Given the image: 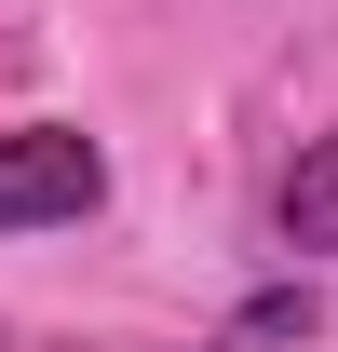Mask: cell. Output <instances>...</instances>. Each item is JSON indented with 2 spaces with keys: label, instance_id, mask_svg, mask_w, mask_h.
Listing matches in <instances>:
<instances>
[{
  "label": "cell",
  "instance_id": "cell-1",
  "mask_svg": "<svg viewBox=\"0 0 338 352\" xmlns=\"http://www.w3.org/2000/svg\"><path fill=\"white\" fill-rule=\"evenodd\" d=\"M109 204V149L82 122H14L0 135V230H54Z\"/></svg>",
  "mask_w": 338,
  "mask_h": 352
},
{
  "label": "cell",
  "instance_id": "cell-2",
  "mask_svg": "<svg viewBox=\"0 0 338 352\" xmlns=\"http://www.w3.org/2000/svg\"><path fill=\"white\" fill-rule=\"evenodd\" d=\"M284 244L297 258H338V135H311L284 163Z\"/></svg>",
  "mask_w": 338,
  "mask_h": 352
}]
</instances>
